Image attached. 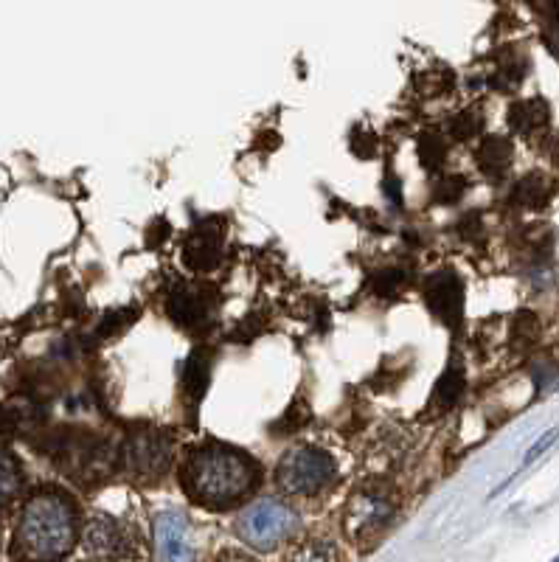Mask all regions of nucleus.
I'll use <instances>...</instances> for the list:
<instances>
[{"mask_svg": "<svg viewBox=\"0 0 559 562\" xmlns=\"http://www.w3.org/2000/svg\"><path fill=\"white\" fill-rule=\"evenodd\" d=\"M76 543L74 503L54 489L34 492L17 520L12 551L20 562H62Z\"/></svg>", "mask_w": 559, "mask_h": 562, "instance_id": "nucleus-1", "label": "nucleus"}, {"mask_svg": "<svg viewBox=\"0 0 559 562\" xmlns=\"http://www.w3.org/2000/svg\"><path fill=\"white\" fill-rule=\"evenodd\" d=\"M189 498L208 509H228L256 487V467L231 447L211 444L194 450L180 473Z\"/></svg>", "mask_w": 559, "mask_h": 562, "instance_id": "nucleus-2", "label": "nucleus"}, {"mask_svg": "<svg viewBox=\"0 0 559 562\" xmlns=\"http://www.w3.org/2000/svg\"><path fill=\"white\" fill-rule=\"evenodd\" d=\"M397 515V506L388 498V492L380 489H360L354 492V498L346 506V515H343V532L352 540L354 546L374 548L383 534L388 532V526L394 523Z\"/></svg>", "mask_w": 559, "mask_h": 562, "instance_id": "nucleus-3", "label": "nucleus"}, {"mask_svg": "<svg viewBox=\"0 0 559 562\" xmlns=\"http://www.w3.org/2000/svg\"><path fill=\"white\" fill-rule=\"evenodd\" d=\"M295 526H298V515L287 503L279 498H262L245 509L236 529L248 546L259 551H273L295 532Z\"/></svg>", "mask_w": 559, "mask_h": 562, "instance_id": "nucleus-4", "label": "nucleus"}, {"mask_svg": "<svg viewBox=\"0 0 559 562\" xmlns=\"http://www.w3.org/2000/svg\"><path fill=\"white\" fill-rule=\"evenodd\" d=\"M335 475V459L318 450V447H293L290 453H284L279 461V487L290 495H315L332 481Z\"/></svg>", "mask_w": 559, "mask_h": 562, "instance_id": "nucleus-5", "label": "nucleus"}, {"mask_svg": "<svg viewBox=\"0 0 559 562\" xmlns=\"http://www.w3.org/2000/svg\"><path fill=\"white\" fill-rule=\"evenodd\" d=\"M82 548H85V554L93 557V560H127V557L135 554V534L121 520L110 518V515H96L85 526Z\"/></svg>", "mask_w": 559, "mask_h": 562, "instance_id": "nucleus-6", "label": "nucleus"}, {"mask_svg": "<svg viewBox=\"0 0 559 562\" xmlns=\"http://www.w3.org/2000/svg\"><path fill=\"white\" fill-rule=\"evenodd\" d=\"M121 456H124V467L130 473L141 475V478H158L169 467L172 447L158 430H138L121 447Z\"/></svg>", "mask_w": 559, "mask_h": 562, "instance_id": "nucleus-7", "label": "nucleus"}, {"mask_svg": "<svg viewBox=\"0 0 559 562\" xmlns=\"http://www.w3.org/2000/svg\"><path fill=\"white\" fill-rule=\"evenodd\" d=\"M166 310L180 326H206L217 310V293L208 284H177L169 293Z\"/></svg>", "mask_w": 559, "mask_h": 562, "instance_id": "nucleus-8", "label": "nucleus"}, {"mask_svg": "<svg viewBox=\"0 0 559 562\" xmlns=\"http://www.w3.org/2000/svg\"><path fill=\"white\" fill-rule=\"evenodd\" d=\"M425 301L430 312L450 326L456 329L464 318V287H461V279H458L453 270H442V273H433L430 279L425 281Z\"/></svg>", "mask_w": 559, "mask_h": 562, "instance_id": "nucleus-9", "label": "nucleus"}, {"mask_svg": "<svg viewBox=\"0 0 559 562\" xmlns=\"http://www.w3.org/2000/svg\"><path fill=\"white\" fill-rule=\"evenodd\" d=\"M155 546L163 562H194L189 523L180 512H163L155 520Z\"/></svg>", "mask_w": 559, "mask_h": 562, "instance_id": "nucleus-10", "label": "nucleus"}, {"mask_svg": "<svg viewBox=\"0 0 559 562\" xmlns=\"http://www.w3.org/2000/svg\"><path fill=\"white\" fill-rule=\"evenodd\" d=\"M222 237L225 228L217 220L197 225L183 245V262L192 270H214L222 259Z\"/></svg>", "mask_w": 559, "mask_h": 562, "instance_id": "nucleus-11", "label": "nucleus"}, {"mask_svg": "<svg viewBox=\"0 0 559 562\" xmlns=\"http://www.w3.org/2000/svg\"><path fill=\"white\" fill-rule=\"evenodd\" d=\"M475 163L489 180H503L515 163V147L503 135H486L475 152Z\"/></svg>", "mask_w": 559, "mask_h": 562, "instance_id": "nucleus-12", "label": "nucleus"}, {"mask_svg": "<svg viewBox=\"0 0 559 562\" xmlns=\"http://www.w3.org/2000/svg\"><path fill=\"white\" fill-rule=\"evenodd\" d=\"M548 104L543 99H523L509 107V130L520 138H537L548 130Z\"/></svg>", "mask_w": 559, "mask_h": 562, "instance_id": "nucleus-13", "label": "nucleus"}, {"mask_svg": "<svg viewBox=\"0 0 559 562\" xmlns=\"http://www.w3.org/2000/svg\"><path fill=\"white\" fill-rule=\"evenodd\" d=\"M554 180L543 175V172H529L523 178L517 180L515 189H512V203L517 208H529V211H537V208L548 206V200L554 197Z\"/></svg>", "mask_w": 559, "mask_h": 562, "instance_id": "nucleus-14", "label": "nucleus"}, {"mask_svg": "<svg viewBox=\"0 0 559 562\" xmlns=\"http://www.w3.org/2000/svg\"><path fill=\"white\" fill-rule=\"evenodd\" d=\"M208 377H211V355L206 349H194L192 357L186 360V369H183V388H186L189 400H203L208 388Z\"/></svg>", "mask_w": 559, "mask_h": 562, "instance_id": "nucleus-15", "label": "nucleus"}, {"mask_svg": "<svg viewBox=\"0 0 559 562\" xmlns=\"http://www.w3.org/2000/svg\"><path fill=\"white\" fill-rule=\"evenodd\" d=\"M290 562H338V548L326 537H307L293 548Z\"/></svg>", "mask_w": 559, "mask_h": 562, "instance_id": "nucleus-16", "label": "nucleus"}, {"mask_svg": "<svg viewBox=\"0 0 559 562\" xmlns=\"http://www.w3.org/2000/svg\"><path fill=\"white\" fill-rule=\"evenodd\" d=\"M464 394V371L453 366V369L444 371V377L439 380L436 385V391H433V402L436 405H442V408H450V405H456V400Z\"/></svg>", "mask_w": 559, "mask_h": 562, "instance_id": "nucleus-17", "label": "nucleus"}, {"mask_svg": "<svg viewBox=\"0 0 559 562\" xmlns=\"http://www.w3.org/2000/svg\"><path fill=\"white\" fill-rule=\"evenodd\" d=\"M419 158H422V166L430 169V172L442 169L444 158H447V144H444V138L436 130H427L419 138Z\"/></svg>", "mask_w": 559, "mask_h": 562, "instance_id": "nucleus-18", "label": "nucleus"}, {"mask_svg": "<svg viewBox=\"0 0 559 562\" xmlns=\"http://www.w3.org/2000/svg\"><path fill=\"white\" fill-rule=\"evenodd\" d=\"M540 338V318L534 312L523 310L517 312L515 324H512V343L517 349H529Z\"/></svg>", "mask_w": 559, "mask_h": 562, "instance_id": "nucleus-19", "label": "nucleus"}, {"mask_svg": "<svg viewBox=\"0 0 559 562\" xmlns=\"http://www.w3.org/2000/svg\"><path fill=\"white\" fill-rule=\"evenodd\" d=\"M481 127H484V116H481L475 107L458 110L456 116L450 119V124H447V130H450V135H453L456 141H467L472 135H478L481 133Z\"/></svg>", "mask_w": 559, "mask_h": 562, "instance_id": "nucleus-20", "label": "nucleus"}, {"mask_svg": "<svg viewBox=\"0 0 559 562\" xmlns=\"http://www.w3.org/2000/svg\"><path fill=\"white\" fill-rule=\"evenodd\" d=\"M3 484V506H9L12 503V498H15L17 492H20V487H23V475H20V467H17L15 456L6 450L3 453V478H0Z\"/></svg>", "mask_w": 559, "mask_h": 562, "instance_id": "nucleus-21", "label": "nucleus"}, {"mask_svg": "<svg viewBox=\"0 0 559 562\" xmlns=\"http://www.w3.org/2000/svg\"><path fill=\"white\" fill-rule=\"evenodd\" d=\"M526 76V60L517 57V54H509V60L498 65V76H495V85L498 90H509L520 85V79Z\"/></svg>", "mask_w": 559, "mask_h": 562, "instance_id": "nucleus-22", "label": "nucleus"}, {"mask_svg": "<svg viewBox=\"0 0 559 562\" xmlns=\"http://www.w3.org/2000/svg\"><path fill=\"white\" fill-rule=\"evenodd\" d=\"M467 192V180L458 178V175H450V178H442L436 183V189H433V197L439 200V203H458L461 197Z\"/></svg>", "mask_w": 559, "mask_h": 562, "instance_id": "nucleus-23", "label": "nucleus"}, {"mask_svg": "<svg viewBox=\"0 0 559 562\" xmlns=\"http://www.w3.org/2000/svg\"><path fill=\"white\" fill-rule=\"evenodd\" d=\"M557 439H559V428L545 430L543 436H540V439H537V442L531 444V450H529V453H526V459H523V464H531V461L537 459V456H543L545 450H548V447H551V444L557 442Z\"/></svg>", "mask_w": 559, "mask_h": 562, "instance_id": "nucleus-24", "label": "nucleus"}, {"mask_svg": "<svg viewBox=\"0 0 559 562\" xmlns=\"http://www.w3.org/2000/svg\"><path fill=\"white\" fill-rule=\"evenodd\" d=\"M217 562H259V560H253V557L242 554V551H225V554L217 557Z\"/></svg>", "mask_w": 559, "mask_h": 562, "instance_id": "nucleus-25", "label": "nucleus"}, {"mask_svg": "<svg viewBox=\"0 0 559 562\" xmlns=\"http://www.w3.org/2000/svg\"><path fill=\"white\" fill-rule=\"evenodd\" d=\"M554 562H559V560H554Z\"/></svg>", "mask_w": 559, "mask_h": 562, "instance_id": "nucleus-26", "label": "nucleus"}]
</instances>
